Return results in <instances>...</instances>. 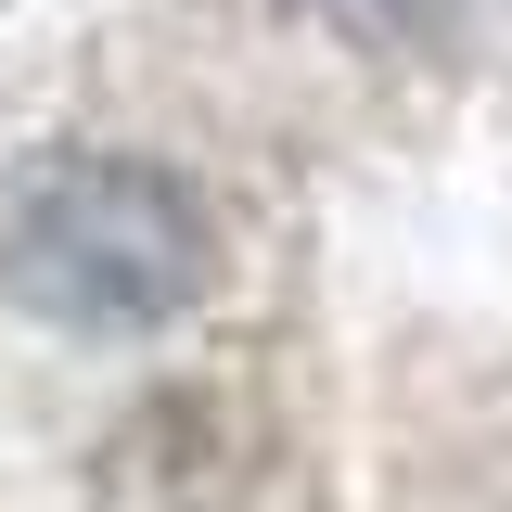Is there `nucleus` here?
Wrapping results in <instances>:
<instances>
[{
  "label": "nucleus",
  "mask_w": 512,
  "mask_h": 512,
  "mask_svg": "<svg viewBox=\"0 0 512 512\" xmlns=\"http://www.w3.org/2000/svg\"><path fill=\"white\" fill-rule=\"evenodd\" d=\"M0 295L64 333H154L167 308L205 295V218L180 180L128 154H64L0 218Z\"/></svg>",
  "instance_id": "f257e3e1"
},
{
  "label": "nucleus",
  "mask_w": 512,
  "mask_h": 512,
  "mask_svg": "<svg viewBox=\"0 0 512 512\" xmlns=\"http://www.w3.org/2000/svg\"><path fill=\"white\" fill-rule=\"evenodd\" d=\"M359 13H397V26H448L461 0H359Z\"/></svg>",
  "instance_id": "f03ea898"
}]
</instances>
